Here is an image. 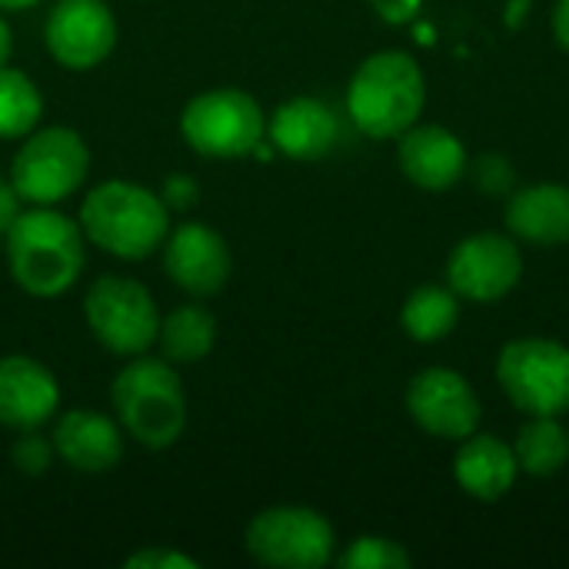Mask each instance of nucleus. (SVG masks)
Segmentation results:
<instances>
[{
  "label": "nucleus",
  "instance_id": "nucleus-1",
  "mask_svg": "<svg viewBox=\"0 0 569 569\" xmlns=\"http://www.w3.org/2000/svg\"><path fill=\"white\" fill-rule=\"evenodd\" d=\"M13 283L37 300L63 297L87 267V237L57 207H27L3 233Z\"/></svg>",
  "mask_w": 569,
  "mask_h": 569
},
{
  "label": "nucleus",
  "instance_id": "nucleus-2",
  "mask_svg": "<svg viewBox=\"0 0 569 569\" xmlns=\"http://www.w3.org/2000/svg\"><path fill=\"white\" fill-rule=\"evenodd\" d=\"M80 230L97 250L140 263L153 257L170 233V210L163 197L133 180H107L80 203Z\"/></svg>",
  "mask_w": 569,
  "mask_h": 569
},
{
  "label": "nucleus",
  "instance_id": "nucleus-3",
  "mask_svg": "<svg viewBox=\"0 0 569 569\" xmlns=\"http://www.w3.org/2000/svg\"><path fill=\"white\" fill-rule=\"evenodd\" d=\"M110 403L123 433L147 450L173 447L190 420L183 380L163 357H130L113 377Z\"/></svg>",
  "mask_w": 569,
  "mask_h": 569
},
{
  "label": "nucleus",
  "instance_id": "nucleus-4",
  "mask_svg": "<svg viewBox=\"0 0 569 569\" xmlns=\"http://www.w3.org/2000/svg\"><path fill=\"white\" fill-rule=\"evenodd\" d=\"M423 103V70L403 50H380L367 57L347 87V113L353 127L373 140H397L407 133L420 120Z\"/></svg>",
  "mask_w": 569,
  "mask_h": 569
},
{
  "label": "nucleus",
  "instance_id": "nucleus-5",
  "mask_svg": "<svg viewBox=\"0 0 569 569\" xmlns=\"http://www.w3.org/2000/svg\"><path fill=\"white\" fill-rule=\"evenodd\" d=\"M90 173V147L73 127H43L23 137L10 160V183L23 207L70 200Z\"/></svg>",
  "mask_w": 569,
  "mask_h": 569
},
{
  "label": "nucleus",
  "instance_id": "nucleus-6",
  "mask_svg": "<svg viewBox=\"0 0 569 569\" xmlns=\"http://www.w3.org/2000/svg\"><path fill=\"white\" fill-rule=\"evenodd\" d=\"M180 137L210 160H240L267 137V113L240 87H213L187 100L180 110Z\"/></svg>",
  "mask_w": 569,
  "mask_h": 569
},
{
  "label": "nucleus",
  "instance_id": "nucleus-7",
  "mask_svg": "<svg viewBox=\"0 0 569 569\" xmlns=\"http://www.w3.org/2000/svg\"><path fill=\"white\" fill-rule=\"evenodd\" d=\"M83 320L93 340L113 357H140L157 343L160 310L153 293L123 273L97 277L83 293Z\"/></svg>",
  "mask_w": 569,
  "mask_h": 569
},
{
  "label": "nucleus",
  "instance_id": "nucleus-8",
  "mask_svg": "<svg viewBox=\"0 0 569 569\" xmlns=\"http://www.w3.org/2000/svg\"><path fill=\"white\" fill-rule=\"evenodd\" d=\"M243 547L260 567L320 569L333 563L337 533L330 520L310 507H267L247 530Z\"/></svg>",
  "mask_w": 569,
  "mask_h": 569
},
{
  "label": "nucleus",
  "instance_id": "nucleus-9",
  "mask_svg": "<svg viewBox=\"0 0 569 569\" xmlns=\"http://www.w3.org/2000/svg\"><path fill=\"white\" fill-rule=\"evenodd\" d=\"M497 380L517 410L560 417L569 410V347L543 337L513 340L500 350Z\"/></svg>",
  "mask_w": 569,
  "mask_h": 569
},
{
  "label": "nucleus",
  "instance_id": "nucleus-10",
  "mask_svg": "<svg viewBox=\"0 0 569 569\" xmlns=\"http://www.w3.org/2000/svg\"><path fill=\"white\" fill-rule=\"evenodd\" d=\"M43 43L63 70H97L117 47V17L107 0H57L43 23Z\"/></svg>",
  "mask_w": 569,
  "mask_h": 569
},
{
  "label": "nucleus",
  "instance_id": "nucleus-11",
  "mask_svg": "<svg viewBox=\"0 0 569 569\" xmlns=\"http://www.w3.org/2000/svg\"><path fill=\"white\" fill-rule=\"evenodd\" d=\"M523 277V253L507 233H473L447 260V280L457 297L473 303L503 300Z\"/></svg>",
  "mask_w": 569,
  "mask_h": 569
},
{
  "label": "nucleus",
  "instance_id": "nucleus-12",
  "mask_svg": "<svg viewBox=\"0 0 569 569\" xmlns=\"http://www.w3.org/2000/svg\"><path fill=\"white\" fill-rule=\"evenodd\" d=\"M407 413L420 430L443 440H467L480 427V400L477 390L447 367H430L417 373L407 387Z\"/></svg>",
  "mask_w": 569,
  "mask_h": 569
},
{
  "label": "nucleus",
  "instance_id": "nucleus-13",
  "mask_svg": "<svg viewBox=\"0 0 569 569\" xmlns=\"http://www.w3.org/2000/svg\"><path fill=\"white\" fill-rule=\"evenodd\" d=\"M160 250H163V270L170 283L190 297L220 293L233 273V257H230L227 240L200 220L177 223L167 233Z\"/></svg>",
  "mask_w": 569,
  "mask_h": 569
},
{
  "label": "nucleus",
  "instance_id": "nucleus-14",
  "mask_svg": "<svg viewBox=\"0 0 569 569\" xmlns=\"http://www.w3.org/2000/svg\"><path fill=\"white\" fill-rule=\"evenodd\" d=\"M123 427L90 407L63 410L53 423L50 443L63 467L77 473H107L123 460Z\"/></svg>",
  "mask_w": 569,
  "mask_h": 569
},
{
  "label": "nucleus",
  "instance_id": "nucleus-15",
  "mask_svg": "<svg viewBox=\"0 0 569 569\" xmlns=\"http://www.w3.org/2000/svg\"><path fill=\"white\" fill-rule=\"evenodd\" d=\"M60 410V383L40 360L0 357V427L27 433L50 423Z\"/></svg>",
  "mask_w": 569,
  "mask_h": 569
},
{
  "label": "nucleus",
  "instance_id": "nucleus-16",
  "mask_svg": "<svg viewBox=\"0 0 569 569\" xmlns=\"http://www.w3.org/2000/svg\"><path fill=\"white\" fill-rule=\"evenodd\" d=\"M267 137L273 150L290 160H320L333 150L340 137V120L333 107L320 97H293L270 113Z\"/></svg>",
  "mask_w": 569,
  "mask_h": 569
},
{
  "label": "nucleus",
  "instance_id": "nucleus-17",
  "mask_svg": "<svg viewBox=\"0 0 569 569\" xmlns=\"http://www.w3.org/2000/svg\"><path fill=\"white\" fill-rule=\"evenodd\" d=\"M397 140V160L403 177L423 190H447L467 173V150L460 137L440 123H413Z\"/></svg>",
  "mask_w": 569,
  "mask_h": 569
},
{
  "label": "nucleus",
  "instance_id": "nucleus-18",
  "mask_svg": "<svg viewBox=\"0 0 569 569\" xmlns=\"http://www.w3.org/2000/svg\"><path fill=\"white\" fill-rule=\"evenodd\" d=\"M453 477L460 483L463 493H470L473 500L483 503H497L503 500L517 477H520V463L510 443H503L493 433H470L467 440H460L457 460H453Z\"/></svg>",
  "mask_w": 569,
  "mask_h": 569
},
{
  "label": "nucleus",
  "instance_id": "nucleus-19",
  "mask_svg": "<svg viewBox=\"0 0 569 569\" xmlns=\"http://www.w3.org/2000/svg\"><path fill=\"white\" fill-rule=\"evenodd\" d=\"M507 227L513 237L537 247H560L569 240V187L533 183L510 193Z\"/></svg>",
  "mask_w": 569,
  "mask_h": 569
},
{
  "label": "nucleus",
  "instance_id": "nucleus-20",
  "mask_svg": "<svg viewBox=\"0 0 569 569\" xmlns=\"http://www.w3.org/2000/svg\"><path fill=\"white\" fill-rule=\"evenodd\" d=\"M157 343L173 367L200 363L217 347V317L200 303H183L160 320Z\"/></svg>",
  "mask_w": 569,
  "mask_h": 569
},
{
  "label": "nucleus",
  "instance_id": "nucleus-21",
  "mask_svg": "<svg viewBox=\"0 0 569 569\" xmlns=\"http://www.w3.org/2000/svg\"><path fill=\"white\" fill-rule=\"evenodd\" d=\"M457 320H460L457 293L447 287H437V283L417 287L400 310V323H403L407 337L417 343H437V340L450 337Z\"/></svg>",
  "mask_w": 569,
  "mask_h": 569
},
{
  "label": "nucleus",
  "instance_id": "nucleus-22",
  "mask_svg": "<svg viewBox=\"0 0 569 569\" xmlns=\"http://www.w3.org/2000/svg\"><path fill=\"white\" fill-rule=\"evenodd\" d=\"M513 453L523 473L553 477L569 463V433L557 423V417H533L520 427Z\"/></svg>",
  "mask_w": 569,
  "mask_h": 569
},
{
  "label": "nucleus",
  "instance_id": "nucleus-23",
  "mask_svg": "<svg viewBox=\"0 0 569 569\" xmlns=\"http://www.w3.org/2000/svg\"><path fill=\"white\" fill-rule=\"evenodd\" d=\"M43 93L17 67H0V140H23L40 127Z\"/></svg>",
  "mask_w": 569,
  "mask_h": 569
},
{
  "label": "nucleus",
  "instance_id": "nucleus-24",
  "mask_svg": "<svg viewBox=\"0 0 569 569\" xmlns=\"http://www.w3.org/2000/svg\"><path fill=\"white\" fill-rule=\"evenodd\" d=\"M333 563L343 569H407L410 553L387 537H357Z\"/></svg>",
  "mask_w": 569,
  "mask_h": 569
},
{
  "label": "nucleus",
  "instance_id": "nucleus-25",
  "mask_svg": "<svg viewBox=\"0 0 569 569\" xmlns=\"http://www.w3.org/2000/svg\"><path fill=\"white\" fill-rule=\"evenodd\" d=\"M53 443H50V437H40L37 430H27V433H20L17 437V443H13V450H10V460H13V467L20 470V473H27V477H40V473H47L50 470V463H53Z\"/></svg>",
  "mask_w": 569,
  "mask_h": 569
},
{
  "label": "nucleus",
  "instance_id": "nucleus-26",
  "mask_svg": "<svg viewBox=\"0 0 569 569\" xmlns=\"http://www.w3.org/2000/svg\"><path fill=\"white\" fill-rule=\"evenodd\" d=\"M127 569H197L200 563L180 550H170V547H143L137 553H130L123 560Z\"/></svg>",
  "mask_w": 569,
  "mask_h": 569
},
{
  "label": "nucleus",
  "instance_id": "nucleus-27",
  "mask_svg": "<svg viewBox=\"0 0 569 569\" xmlns=\"http://www.w3.org/2000/svg\"><path fill=\"white\" fill-rule=\"evenodd\" d=\"M473 177H477L480 190H487V193H507V190H510V183H513V167H510V160H507V157L487 153V157H480V160H477Z\"/></svg>",
  "mask_w": 569,
  "mask_h": 569
},
{
  "label": "nucleus",
  "instance_id": "nucleus-28",
  "mask_svg": "<svg viewBox=\"0 0 569 569\" xmlns=\"http://www.w3.org/2000/svg\"><path fill=\"white\" fill-rule=\"evenodd\" d=\"M160 197H163L167 210H187L190 203H197L200 187H197V180L187 177V173H170V177L163 180V187H160Z\"/></svg>",
  "mask_w": 569,
  "mask_h": 569
},
{
  "label": "nucleus",
  "instance_id": "nucleus-29",
  "mask_svg": "<svg viewBox=\"0 0 569 569\" xmlns=\"http://www.w3.org/2000/svg\"><path fill=\"white\" fill-rule=\"evenodd\" d=\"M420 3L423 0H370V7L377 10V17L380 20H387V23H410L417 13H420Z\"/></svg>",
  "mask_w": 569,
  "mask_h": 569
},
{
  "label": "nucleus",
  "instance_id": "nucleus-30",
  "mask_svg": "<svg viewBox=\"0 0 569 569\" xmlns=\"http://www.w3.org/2000/svg\"><path fill=\"white\" fill-rule=\"evenodd\" d=\"M20 210H23L20 193L13 190L10 180H0V237L13 227V220L20 217Z\"/></svg>",
  "mask_w": 569,
  "mask_h": 569
},
{
  "label": "nucleus",
  "instance_id": "nucleus-31",
  "mask_svg": "<svg viewBox=\"0 0 569 569\" xmlns=\"http://www.w3.org/2000/svg\"><path fill=\"white\" fill-rule=\"evenodd\" d=\"M553 33L560 40V47L569 50V0H557V7H553Z\"/></svg>",
  "mask_w": 569,
  "mask_h": 569
},
{
  "label": "nucleus",
  "instance_id": "nucleus-32",
  "mask_svg": "<svg viewBox=\"0 0 569 569\" xmlns=\"http://www.w3.org/2000/svg\"><path fill=\"white\" fill-rule=\"evenodd\" d=\"M10 53H13V30H10V23L0 17V67L10 63Z\"/></svg>",
  "mask_w": 569,
  "mask_h": 569
},
{
  "label": "nucleus",
  "instance_id": "nucleus-33",
  "mask_svg": "<svg viewBox=\"0 0 569 569\" xmlns=\"http://www.w3.org/2000/svg\"><path fill=\"white\" fill-rule=\"evenodd\" d=\"M40 0H0V13H17V10H30Z\"/></svg>",
  "mask_w": 569,
  "mask_h": 569
},
{
  "label": "nucleus",
  "instance_id": "nucleus-34",
  "mask_svg": "<svg viewBox=\"0 0 569 569\" xmlns=\"http://www.w3.org/2000/svg\"><path fill=\"white\" fill-rule=\"evenodd\" d=\"M567 433H569V430H567Z\"/></svg>",
  "mask_w": 569,
  "mask_h": 569
}]
</instances>
